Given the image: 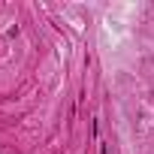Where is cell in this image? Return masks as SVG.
Returning <instances> with one entry per match:
<instances>
[]
</instances>
